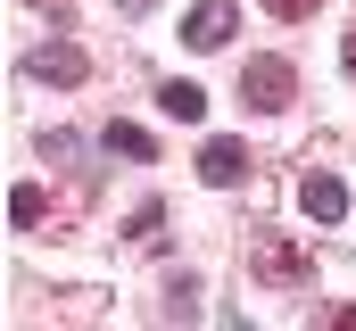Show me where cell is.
Listing matches in <instances>:
<instances>
[{"mask_svg": "<svg viewBox=\"0 0 356 331\" xmlns=\"http://www.w3.org/2000/svg\"><path fill=\"white\" fill-rule=\"evenodd\" d=\"M249 265H257V282H273V290H298L315 265H307V248L282 241V232H249Z\"/></svg>", "mask_w": 356, "mask_h": 331, "instance_id": "obj_1", "label": "cell"}, {"mask_svg": "<svg viewBox=\"0 0 356 331\" xmlns=\"http://www.w3.org/2000/svg\"><path fill=\"white\" fill-rule=\"evenodd\" d=\"M290 91H298V75H290V58H249V67H241V99H249V108H290Z\"/></svg>", "mask_w": 356, "mask_h": 331, "instance_id": "obj_2", "label": "cell"}, {"mask_svg": "<svg viewBox=\"0 0 356 331\" xmlns=\"http://www.w3.org/2000/svg\"><path fill=\"white\" fill-rule=\"evenodd\" d=\"M232 25H241V8H232V0H199V8L182 17V42H191V50H224V42H232Z\"/></svg>", "mask_w": 356, "mask_h": 331, "instance_id": "obj_3", "label": "cell"}, {"mask_svg": "<svg viewBox=\"0 0 356 331\" xmlns=\"http://www.w3.org/2000/svg\"><path fill=\"white\" fill-rule=\"evenodd\" d=\"M25 75H42V83H83V75H91V58L75 50V42H42V50L25 58Z\"/></svg>", "mask_w": 356, "mask_h": 331, "instance_id": "obj_4", "label": "cell"}, {"mask_svg": "<svg viewBox=\"0 0 356 331\" xmlns=\"http://www.w3.org/2000/svg\"><path fill=\"white\" fill-rule=\"evenodd\" d=\"M298 207H307L315 224H340V216H348V191H340V174H307V182H298Z\"/></svg>", "mask_w": 356, "mask_h": 331, "instance_id": "obj_5", "label": "cell"}, {"mask_svg": "<svg viewBox=\"0 0 356 331\" xmlns=\"http://www.w3.org/2000/svg\"><path fill=\"white\" fill-rule=\"evenodd\" d=\"M241 174H249V150H241V141H207V150H199V182H216V191H232Z\"/></svg>", "mask_w": 356, "mask_h": 331, "instance_id": "obj_6", "label": "cell"}, {"mask_svg": "<svg viewBox=\"0 0 356 331\" xmlns=\"http://www.w3.org/2000/svg\"><path fill=\"white\" fill-rule=\"evenodd\" d=\"M158 108H166L175 124H199V116H207V91H199V83H166V91H158Z\"/></svg>", "mask_w": 356, "mask_h": 331, "instance_id": "obj_7", "label": "cell"}, {"mask_svg": "<svg viewBox=\"0 0 356 331\" xmlns=\"http://www.w3.org/2000/svg\"><path fill=\"white\" fill-rule=\"evenodd\" d=\"M42 207H50V199H42V182H17V191H8V224H17V232H33V224H42Z\"/></svg>", "mask_w": 356, "mask_h": 331, "instance_id": "obj_8", "label": "cell"}, {"mask_svg": "<svg viewBox=\"0 0 356 331\" xmlns=\"http://www.w3.org/2000/svg\"><path fill=\"white\" fill-rule=\"evenodd\" d=\"M158 141L141 133V124H108V158H149Z\"/></svg>", "mask_w": 356, "mask_h": 331, "instance_id": "obj_9", "label": "cell"}, {"mask_svg": "<svg viewBox=\"0 0 356 331\" xmlns=\"http://www.w3.org/2000/svg\"><path fill=\"white\" fill-rule=\"evenodd\" d=\"M273 17H315V8H323V0H266Z\"/></svg>", "mask_w": 356, "mask_h": 331, "instance_id": "obj_10", "label": "cell"}, {"mask_svg": "<svg viewBox=\"0 0 356 331\" xmlns=\"http://www.w3.org/2000/svg\"><path fill=\"white\" fill-rule=\"evenodd\" d=\"M340 58H348V75H356V25H348V42H340Z\"/></svg>", "mask_w": 356, "mask_h": 331, "instance_id": "obj_11", "label": "cell"}, {"mask_svg": "<svg viewBox=\"0 0 356 331\" xmlns=\"http://www.w3.org/2000/svg\"><path fill=\"white\" fill-rule=\"evenodd\" d=\"M116 8H124V17H141V8H158V0H116Z\"/></svg>", "mask_w": 356, "mask_h": 331, "instance_id": "obj_12", "label": "cell"}]
</instances>
